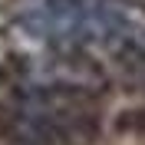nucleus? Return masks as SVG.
<instances>
[{"label": "nucleus", "mask_w": 145, "mask_h": 145, "mask_svg": "<svg viewBox=\"0 0 145 145\" xmlns=\"http://www.w3.org/2000/svg\"><path fill=\"white\" fill-rule=\"evenodd\" d=\"M109 59L119 66L122 72H145V33L142 30H122L112 36L109 43Z\"/></svg>", "instance_id": "obj_1"}, {"label": "nucleus", "mask_w": 145, "mask_h": 145, "mask_svg": "<svg viewBox=\"0 0 145 145\" xmlns=\"http://www.w3.org/2000/svg\"><path fill=\"white\" fill-rule=\"evenodd\" d=\"M116 129L119 132H138V135H142L145 132V109H129V112H122V116L116 119Z\"/></svg>", "instance_id": "obj_2"}]
</instances>
